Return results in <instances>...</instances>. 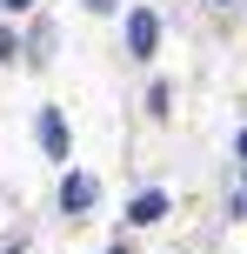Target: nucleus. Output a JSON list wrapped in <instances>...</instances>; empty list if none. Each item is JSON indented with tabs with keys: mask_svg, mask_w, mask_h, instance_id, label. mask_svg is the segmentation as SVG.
Masks as SVG:
<instances>
[{
	"mask_svg": "<svg viewBox=\"0 0 247 254\" xmlns=\"http://www.w3.org/2000/svg\"><path fill=\"white\" fill-rule=\"evenodd\" d=\"M154 40H160V20H154V13H147V7L127 13V47L134 54H154Z\"/></svg>",
	"mask_w": 247,
	"mask_h": 254,
	"instance_id": "obj_1",
	"label": "nucleus"
},
{
	"mask_svg": "<svg viewBox=\"0 0 247 254\" xmlns=\"http://www.w3.org/2000/svg\"><path fill=\"white\" fill-rule=\"evenodd\" d=\"M40 140H47V154H53V161H67V121L53 114V107L40 114Z\"/></svg>",
	"mask_w": 247,
	"mask_h": 254,
	"instance_id": "obj_2",
	"label": "nucleus"
},
{
	"mask_svg": "<svg viewBox=\"0 0 247 254\" xmlns=\"http://www.w3.org/2000/svg\"><path fill=\"white\" fill-rule=\"evenodd\" d=\"M94 194H100V188H94L87 174H67V188H60V207H74V214H80V207H94Z\"/></svg>",
	"mask_w": 247,
	"mask_h": 254,
	"instance_id": "obj_3",
	"label": "nucleus"
},
{
	"mask_svg": "<svg viewBox=\"0 0 247 254\" xmlns=\"http://www.w3.org/2000/svg\"><path fill=\"white\" fill-rule=\"evenodd\" d=\"M160 214H167V194H134V207H127V221H141V228H154Z\"/></svg>",
	"mask_w": 247,
	"mask_h": 254,
	"instance_id": "obj_4",
	"label": "nucleus"
},
{
	"mask_svg": "<svg viewBox=\"0 0 247 254\" xmlns=\"http://www.w3.org/2000/svg\"><path fill=\"white\" fill-rule=\"evenodd\" d=\"M87 7H94V13H114V7H120V0H87Z\"/></svg>",
	"mask_w": 247,
	"mask_h": 254,
	"instance_id": "obj_5",
	"label": "nucleus"
},
{
	"mask_svg": "<svg viewBox=\"0 0 247 254\" xmlns=\"http://www.w3.org/2000/svg\"><path fill=\"white\" fill-rule=\"evenodd\" d=\"M0 7H13V13H20V7H34V0H0Z\"/></svg>",
	"mask_w": 247,
	"mask_h": 254,
	"instance_id": "obj_6",
	"label": "nucleus"
},
{
	"mask_svg": "<svg viewBox=\"0 0 247 254\" xmlns=\"http://www.w3.org/2000/svg\"><path fill=\"white\" fill-rule=\"evenodd\" d=\"M241 161H247V134H241Z\"/></svg>",
	"mask_w": 247,
	"mask_h": 254,
	"instance_id": "obj_7",
	"label": "nucleus"
}]
</instances>
